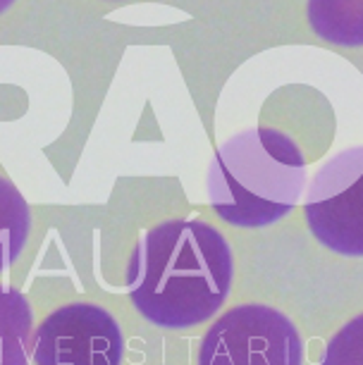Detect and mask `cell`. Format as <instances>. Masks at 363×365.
Segmentation results:
<instances>
[{
	"label": "cell",
	"instance_id": "9",
	"mask_svg": "<svg viewBox=\"0 0 363 365\" xmlns=\"http://www.w3.org/2000/svg\"><path fill=\"white\" fill-rule=\"evenodd\" d=\"M325 365H363V315L347 322L323 354Z\"/></svg>",
	"mask_w": 363,
	"mask_h": 365
},
{
	"label": "cell",
	"instance_id": "1",
	"mask_svg": "<svg viewBox=\"0 0 363 365\" xmlns=\"http://www.w3.org/2000/svg\"><path fill=\"white\" fill-rule=\"evenodd\" d=\"M232 272V251L215 227L201 220H173L136 241L127 289L150 325L189 329L220 311Z\"/></svg>",
	"mask_w": 363,
	"mask_h": 365
},
{
	"label": "cell",
	"instance_id": "7",
	"mask_svg": "<svg viewBox=\"0 0 363 365\" xmlns=\"http://www.w3.org/2000/svg\"><path fill=\"white\" fill-rule=\"evenodd\" d=\"M308 24L337 46H363V0H308Z\"/></svg>",
	"mask_w": 363,
	"mask_h": 365
},
{
	"label": "cell",
	"instance_id": "8",
	"mask_svg": "<svg viewBox=\"0 0 363 365\" xmlns=\"http://www.w3.org/2000/svg\"><path fill=\"white\" fill-rule=\"evenodd\" d=\"M31 212L10 179L0 177V274L22 256L29 239Z\"/></svg>",
	"mask_w": 363,
	"mask_h": 365
},
{
	"label": "cell",
	"instance_id": "3",
	"mask_svg": "<svg viewBox=\"0 0 363 365\" xmlns=\"http://www.w3.org/2000/svg\"><path fill=\"white\" fill-rule=\"evenodd\" d=\"M201 365H301L304 341L294 322L275 308H232L208 329L198 351Z\"/></svg>",
	"mask_w": 363,
	"mask_h": 365
},
{
	"label": "cell",
	"instance_id": "2",
	"mask_svg": "<svg viewBox=\"0 0 363 365\" xmlns=\"http://www.w3.org/2000/svg\"><path fill=\"white\" fill-rule=\"evenodd\" d=\"M205 187L225 222L244 230L268 227L290 215L304 196L306 158L277 129H246L215 150Z\"/></svg>",
	"mask_w": 363,
	"mask_h": 365
},
{
	"label": "cell",
	"instance_id": "4",
	"mask_svg": "<svg viewBox=\"0 0 363 365\" xmlns=\"http://www.w3.org/2000/svg\"><path fill=\"white\" fill-rule=\"evenodd\" d=\"M304 215L320 244L339 256H363V146L330 158L306 187Z\"/></svg>",
	"mask_w": 363,
	"mask_h": 365
},
{
	"label": "cell",
	"instance_id": "5",
	"mask_svg": "<svg viewBox=\"0 0 363 365\" xmlns=\"http://www.w3.org/2000/svg\"><path fill=\"white\" fill-rule=\"evenodd\" d=\"M120 325L93 303H67L41 322L34 334L39 365H118L122 363Z\"/></svg>",
	"mask_w": 363,
	"mask_h": 365
},
{
	"label": "cell",
	"instance_id": "10",
	"mask_svg": "<svg viewBox=\"0 0 363 365\" xmlns=\"http://www.w3.org/2000/svg\"><path fill=\"white\" fill-rule=\"evenodd\" d=\"M12 3H15V0H0V15H3V12H8Z\"/></svg>",
	"mask_w": 363,
	"mask_h": 365
},
{
	"label": "cell",
	"instance_id": "6",
	"mask_svg": "<svg viewBox=\"0 0 363 365\" xmlns=\"http://www.w3.org/2000/svg\"><path fill=\"white\" fill-rule=\"evenodd\" d=\"M34 346V311L29 299L0 284V365L29 363Z\"/></svg>",
	"mask_w": 363,
	"mask_h": 365
}]
</instances>
